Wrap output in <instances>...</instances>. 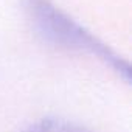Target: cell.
Returning <instances> with one entry per match:
<instances>
[{
  "label": "cell",
  "instance_id": "obj_1",
  "mask_svg": "<svg viewBox=\"0 0 132 132\" xmlns=\"http://www.w3.org/2000/svg\"><path fill=\"white\" fill-rule=\"evenodd\" d=\"M23 5L31 28L44 42L62 50L95 56L110 65L115 72L129 78L127 64L51 0H25Z\"/></svg>",
  "mask_w": 132,
  "mask_h": 132
},
{
  "label": "cell",
  "instance_id": "obj_2",
  "mask_svg": "<svg viewBox=\"0 0 132 132\" xmlns=\"http://www.w3.org/2000/svg\"><path fill=\"white\" fill-rule=\"evenodd\" d=\"M20 132H92L87 127L62 118H42L28 124Z\"/></svg>",
  "mask_w": 132,
  "mask_h": 132
}]
</instances>
